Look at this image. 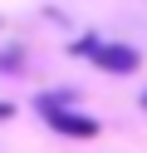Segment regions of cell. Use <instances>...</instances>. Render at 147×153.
Instances as JSON below:
<instances>
[{"mask_svg":"<svg viewBox=\"0 0 147 153\" xmlns=\"http://www.w3.org/2000/svg\"><path fill=\"white\" fill-rule=\"evenodd\" d=\"M88 59H93L98 69H108V74H132L137 64H142V54H137L132 45H93Z\"/></svg>","mask_w":147,"mask_h":153,"instance_id":"obj_2","label":"cell"},{"mask_svg":"<svg viewBox=\"0 0 147 153\" xmlns=\"http://www.w3.org/2000/svg\"><path fill=\"white\" fill-rule=\"evenodd\" d=\"M39 109H44V119L54 123L59 133H69V138H93L98 133V119H88V114H74L69 109V94H39Z\"/></svg>","mask_w":147,"mask_h":153,"instance_id":"obj_1","label":"cell"},{"mask_svg":"<svg viewBox=\"0 0 147 153\" xmlns=\"http://www.w3.org/2000/svg\"><path fill=\"white\" fill-rule=\"evenodd\" d=\"M0 119H10V104H0Z\"/></svg>","mask_w":147,"mask_h":153,"instance_id":"obj_3","label":"cell"},{"mask_svg":"<svg viewBox=\"0 0 147 153\" xmlns=\"http://www.w3.org/2000/svg\"><path fill=\"white\" fill-rule=\"evenodd\" d=\"M142 109H147V94H142Z\"/></svg>","mask_w":147,"mask_h":153,"instance_id":"obj_4","label":"cell"}]
</instances>
